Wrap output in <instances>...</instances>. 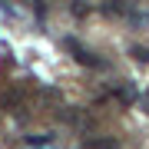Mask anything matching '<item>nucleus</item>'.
I'll use <instances>...</instances> for the list:
<instances>
[{
  "label": "nucleus",
  "mask_w": 149,
  "mask_h": 149,
  "mask_svg": "<svg viewBox=\"0 0 149 149\" xmlns=\"http://www.w3.org/2000/svg\"><path fill=\"white\" fill-rule=\"evenodd\" d=\"M66 50H70V53L76 56V63H80V66H103V60L96 56V53H90L86 47H80V43H76L73 37L66 40Z\"/></svg>",
  "instance_id": "obj_1"
},
{
  "label": "nucleus",
  "mask_w": 149,
  "mask_h": 149,
  "mask_svg": "<svg viewBox=\"0 0 149 149\" xmlns=\"http://www.w3.org/2000/svg\"><path fill=\"white\" fill-rule=\"evenodd\" d=\"M113 96H116L119 103H126V106H129V103H136V90H133V83H119L116 90H113Z\"/></svg>",
  "instance_id": "obj_2"
},
{
  "label": "nucleus",
  "mask_w": 149,
  "mask_h": 149,
  "mask_svg": "<svg viewBox=\"0 0 149 149\" xmlns=\"http://www.w3.org/2000/svg\"><path fill=\"white\" fill-rule=\"evenodd\" d=\"M60 119H63V123H73V126H83V116L76 109H60Z\"/></svg>",
  "instance_id": "obj_3"
},
{
  "label": "nucleus",
  "mask_w": 149,
  "mask_h": 149,
  "mask_svg": "<svg viewBox=\"0 0 149 149\" xmlns=\"http://www.w3.org/2000/svg\"><path fill=\"white\" fill-rule=\"evenodd\" d=\"M126 10H129L126 0H109V3H106V13H126Z\"/></svg>",
  "instance_id": "obj_4"
},
{
  "label": "nucleus",
  "mask_w": 149,
  "mask_h": 149,
  "mask_svg": "<svg viewBox=\"0 0 149 149\" xmlns=\"http://www.w3.org/2000/svg\"><path fill=\"white\" fill-rule=\"evenodd\" d=\"M86 149H116V146L106 143V139H86Z\"/></svg>",
  "instance_id": "obj_5"
},
{
  "label": "nucleus",
  "mask_w": 149,
  "mask_h": 149,
  "mask_svg": "<svg viewBox=\"0 0 149 149\" xmlns=\"http://www.w3.org/2000/svg\"><path fill=\"white\" fill-rule=\"evenodd\" d=\"M129 53H133L139 63H149V50H146V47H129Z\"/></svg>",
  "instance_id": "obj_6"
},
{
  "label": "nucleus",
  "mask_w": 149,
  "mask_h": 149,
  "mask_svg": "<svg viewBox=\"0 0 149 149\" xmlns=\"http://www.w3.org/2000/svg\"><path fill=\"white\" fill-rule=\"evenodd\" d=\"M73 13H76V17H86V13H90V7H86L83 0H73Z\"/></svg>",
  "instance_id": "obj_7"
},
{
  "label": "nucleus",
  "mask_w": 149,
  "mask_h": 149,
  "mask_svg": "<svg viewBox=\"0 0 149 149\" xmlns=\"http://www.w3.org/2000/svg\"><path fill=\"white\" fill-rule=\"evenodd\" d=\"M27 143H30V146H47L50 136H27Z\"/></svg>",
  "instance_id": "obj_8"
},
{
  "label": "nucleus",
  "mask_w": 149,
  "mask_h": 149,
  "mask_svg": "<svg viewBox=\"0 0 149 149\" xmlns=\"http://www.w3.org/2000/svg\"><path fill=\"white\" fill-rule=\"evenodd\" d=\"M27 3L33 7V13H37V17H43V0H27Z\"/></svg>",
  "instance_id": "obj_9"
},
{
  "label": "nucleus",
  "mask_w": 149,
  "mask_h": 149,
  "mask_svg": "<svg viewBox=\"0 0 149 149\" xmlns=\"http://www.w3.org/2000/svg\"><path fill=\"white\" fill-rule=\"evenodd\" d=\"M139 106H143V113H149V90H146L143 96H139Z\"/></svg>",
  "instance_id": "obj_10"
}]
</instances>
